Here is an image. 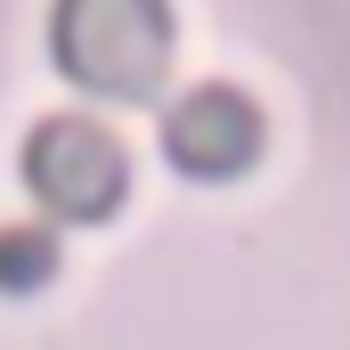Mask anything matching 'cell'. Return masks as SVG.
<instances>
[{
	"instance_id": "obj_3",
	"label": "cell",
	"mask_w": 350,
	"mask_h": 350,
	"mask_svg": "<svg viewBox=\"0 0 350 350\" xmlns=\"http://www.w3.org/2000/svg\"><path fill=\"white\" fill-rule=\"evenodd\" d=\"M163 155H172L187 179H237L253 172V155H261V106L245 98V90H187L172 106V122H163Z\"/></svg>"
},
{
	"instance_id": "obj_1",
	"label": "cell",
	"mask_w": 350,
	"mask_h": 350,
	"mask_svg": "<svg viewBox=\"0 0 350 350\" xmlns=\"http://www.w3.org/2000/svg\"><path fill=\"white\" fill-rule=\"evenodd\" d=\"M49 49H57V74L90 98H147L172 57V8L163 0H57Z\"/></svg>"
},
{
	"instance_id": "obj_2",
	"label": "cell",
	"mask_w": 350,
	"mask_h": 350,
	"mask_svg": "<svg viewBox=\"0 0 350 350\" xmlns=\"http://www.w3.org/2000/svg\"><path fill=\"white\" fill-rule=\"evenodd\" d=\"M25 179H33V196H41L49 212H66V220H106V212L122 204V179L131 172H122L114 131L57 114V122H41V131L25 139Z\"/></svg>"
}]
</instances>
